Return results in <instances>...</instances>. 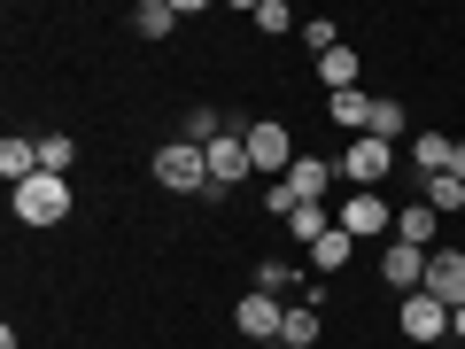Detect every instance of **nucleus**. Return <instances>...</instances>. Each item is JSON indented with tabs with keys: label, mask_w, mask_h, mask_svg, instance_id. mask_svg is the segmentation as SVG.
Instances as JSON below:
<instances>
[{
	"label": "nucleus",
	"mask_w": 465,
	"mask_h": 349,
	"mask_svg": "<svg viewBox=\"0 0 465 349\" xmlns=\"http://www.w3.org/2000/svg\"><path fill=\"white\" fill-rule=\"evenodd\" d=\"M333 225L349 233V241H396V210H388V194H365V186H349V202L333 210Z\"/></svg>",
	"instance_id": "nucleus-2"
},
{
	"label": "nucleus",
	"mask_w": 465,
	"mask_h": 349,
	"mask_svg": "<svg viewBox=\"0 0 465 349\" xmlns=\"http://www.w3.org/2000/svg\"><path fill=\"white\" fill-rule=\"evenodd\" d=\"M0 179H8V194L24 179H39V140H0Z\"/></svg>",
	"instance_id": "nucleus-14"
},
{
	"label": "nucleus",
	"mask_w": 465,
	"mask_h": 349,
	"mask_svg": "<svg viewBox=\"0 0 465 349\" xmlns=\"http://www.w3.org/2000/svg\"><path fill=\"white\" fill-rule=\"evenodd\" d=\"M133 32L140 39H171V32H179V0H140V8H133Z\"/></svg>",
	"instance_id": "nucleus-17"
},
{
	"label": "nucleus",
	"mask_w": 465,
	"mask_h": 349,
	"mask_svg": "<svg viewBox=\"0 0 465 349\" xmlns=\"http://www.w3.org/2000/svg\"><path fill=\"white\" fill-rule=\"evenodd\" d=\"M333 164H341V179H349V186H365V194H381V179L396 171V148H388V140H372V133H357V140H349L341 155H333Z\"/></svg>",
	"instance_id": "nucleus-3"
},
{
	"label": "nucleus",
	"mask_w": 465,
	"mask_h": 349,
	"mask_svg": "<svg viewBox=\"0 0 465 349\" xmlns=\"http://www.w3.org/2000/svg\"><path fill=\"white\" fill-rule=\"evenodd\" d=\"M70 164H78V140H70V133H47V140H39V171L70 179Z\"/></svg>",
	"instance_id": "nucleus-23"
},
{
	"label": "nucleus",
	"mask_w": 465,
	"mask_h": 349,
	"mask_svg": "<svg viewBox=\"0 0 465 349\" xmlns=\"http://www.w3.org/2000/svg\"><path fill=\"white\" fill-rule=\"evenodd\" d=\"M202 155H210V194H232V186L256 171V164H249V140H241V133H217Z\"/></svg>",
	"instance_id": "nucleus-6"
},
{
	"label": "nucleus",
	"mask_w": 465,
	"mask_h": 349,
	"mask_svg": "<svg viewBox=\"0 0 465 349\" xmlns=\"http://www.w3.org/2000/svg\"><path fill=\"white\" fill-rule=\"evenodd\" d=\"M295 202H302V194H295V186H287V179H272V186H264V210L280 217V225H287V210H295Z\"/></svg>",
	"instance_id": "nucleus-27"
},
{
	"label": "nucleus",
	"mask_w": 465,
	"mask_h": 349,
	"mask_svg": "<svg viewBox=\"0 0 465 349\" xmlns=\"http://www.w3.org/2000/svg\"><path fill=\"white\" fill-rule=\"evenodd\" d=\"M396 241H403V249H442V217H434L427 210V202H411V210H396Z\"/></svg>",
	"instance_id": "nucleus-11"
},
{
	"label": "nucleus",
	"mask_w": 465,
	"mask_h": 349,
	"mask_svg": "<svg viewBox=\"0 0 465 349\" xmlns=\"http://www.w3.org/2000/svg\"><path fill=\"white\" fill-rule=\"evenodd\" d=\"M241 140H249V164L264 171V186L295 171V140H287V125H280V116H256V125H249Z\"/></svg>",
	"instance_id": "nucleus-4"
},
{
	"label": "nucleus",
	"mask_w": 465,
	"mask_h": 349,
	"mask_svg": "<svg viewBox=\"0 0 465 349\" xmlns=\"http://www.w3.org/2000/svg\"><path fill=\"white\" fill-rule=\"evenodd\" d=\"M232 326L249 334V342H280V326H287V303L256 287V295H241V303H232Z\"/></svg>",
	"instance_id": "nucleus-7"
},
{
	"label": "nucleus",
	"mask_w": 465,
	"mask_h": 349,
	"mask_svg": "<svg viewBox=\"0 0 465 349\" xmlns=\"http://www.w3.org/2000/svg\"><path fill=\"white\" fill-rule=\"evenodd\" d=\"M318 334H326V318H318V295L287 303V326H280V342H287V349H311Z\"/></svg>",
	"instance_id": "nucleus-13"
},
{
	"label": "nucleus",
	"mask_w": 465,
	"mask_h": 349,
	"mask_svg": "<svg viewBox=\"0 0 465 349\" xmlns=\"http://www.w3.org/2000/svg\"><path fill=\"white\" fill-rule=\"evenodd\" d=\"M16 217H24V225H63V217H70V179H54V171L24 179L16 186Z\"/></svg>",
	"instance_id": "nucleus-5"
},
{
	"label": "nucleus",
	"mask_w": 465,
	"mask_h": 349,
	"mask_svg": "<svg viewBox=\"0 0 465 349\" xmlns=\"http://www.w3.org/2000/svg\"><path fill=\"white\" fill-rule=\"evenodd\" d=\"M318 85H326V94H349V85H357V55H349V47L318 55Z\"/></svg>",
	"instance_id": "nucleus-22"
},
{
	"label": "nucleus",
	"mask_w": 465,
	"mask_h": 349,
	"mask_svg": "<svg viewBox=\"0 0 465 349\" xmlns=\"http://www.w3.org/2000/svg\"><path fill=\"white\" fill-rule=\"evenodd\" d=\"M450 179H465V140H458V148H450Z\"/></svg>",
	"instance_id": "nucleus-28"
},
{
	"label": "nucleus",
	"mask_w": 465,
	"mask_h": 349,
	"mask_svg": "<svg viewBox=\"0 0 465 349\" xmlns=\"http://www.w3.org/2000/svg\"><path fill=\"white\" fill-rule=\"evenodd\" d=\"M326 109H333V125L357 140V133H365V116H372V94H365V85H349V94H326Z\"/></svg>",
	"instance_id": "nucleus-16"
},
{
	"label": "nucleus",
	"mask_w": 465,
	"mask_h": 349,
	"mask_svg": "<svg viewBox=\"0 0 465 349\" xmlns=\"http://www.w3.org/2000/svg\"><path fill=\"white\" fill-rule=\"evenodd\" d=\"M381 280H388V295H419V287H427V249H403V241H388L381 249Z\"/></svg>",
	"instance_id": "nucleus-9"
},
{
	"label": "nucleus",
	"mask_w": 465,
	"mask_h": 349,
	"mask_svg": "<svg viewBox=\"0 0 465 349\" xmlns=\"http://www.w3.org/2000/svg\"><path fill=\"white\" fill-rule=\"evenodd\" d=\"M287 233H295L302 249H318V241L333 233V210H326V202H295V210H287Z\"/></svg>",
	"instance_id": "nucleus-15"
},
{
	"label": "nucleus",
	"mask_w": 465,
	"mask_h": 349,
	"mask_svg": "<svg viewBox=\"0 0 465 349\" xmlns=\"http://www.w3.org/2000/svg\"><path fill=\"white\" fill-rule=\"evenodd\" d=\"M450 148H458L450 133H419V140H411V164H419V179H434V171H450Z\"/></svg>",
	"instance_id": "nucleus-21"
},
{
	"label": "nucleus",
	"mask_w": 465,
	"mask_h": 349,
	"mask_svg": "<svg viewBox=\"0 0 465 349\" xmlns=\"http://www.w3.org/2000/svg\"><path fill=\"white\" fill-rule=\"evenodd\" d=\"M256 287H264V295H280V303H302V272L280 264V256H264V264H256Z\"/></svg>",
	"instance_id": "nucleus-18"
},
{
	"label": "nucleus",
	"mask_w": 465,
	"mask_h": 349,
	"mask_svg": "<svg viewBox=\"0 0 465 349\" xmlns=\"http://www.w3.org/2000/svg\"><path fill=\"white\" fill-rule=\"evenodd\" d=\"M249 24H256V32H287V24H295V8H287V0H256V8H249Z\"/></svg>",
	"instance_id": "nucleus-25"
},
{
	"label": "nucleus",
	"mask_w": 465,
	"mask_h": 349,
	"mask_svg": "<svg viewBox=\"0 0 465 349\" xmlns=\"http://www.w3.org/2000/svg\"><path fill=\"white\" fill-rule=\"evenodd\" d=\"M419 202H427L434 217H450V210H465V179H450V171H434V179H419Z\"/></svg>",
	"instance_id": "nucleus-19"
},
{
	"label": "nucleus",
	"mask_w": 465,
	"mask_h": 349,
	"mask_svg": "<svg viewBox=\"0 0 465 349\" xmlns=\"http://www.w3.org/2000/svg\"><path fill=\"white\" fill-rule=\"evenodd\" d=\"M396 326H403V342H442V334H450V311L427 295V287H419V295L396 303Z\"/></svg>",
	"instance_id": "nucleus-8"
},
{
	"label": "nucleus",
	"mask_w": 465,
	"mask_h": 349,
	"mask_svg": "<svg viewBox=\"0 0 465 349\" xmlns=\"http://www.w3.org/2000/svg\"><path fill=\"white\" fill-rule=\"evenodd\" d=\"M427 295L442 311H465V249H434L427 256Z\"/></svg>",
	"instance_id": "nucleus-10"
},
{
	"label": "nucleus",
	"mask_w": 465,
	"mask_h": 349,
	"mask_svg": "<svg viewBox=\"0 0 465 349\" xmlns=\"http://www.w3.org/2000/svg\"><path fill=\"white\" fill-rule=\"evenodd\" d=\"M450 334H458V342H465V311H450Z\"/></svg>",
	"instance_id": "nucleus-29"
},
{
	"label": "nucleus",
	"mask_w": 465,
	"mask_h": 349,
	"mask_svg": "<svg viewBox=\"0 0 465 349\" xmlns=\"http://www.w3.org/2000/svg\"><path fill=\"white\" fill-rule=\"evenodd\" d=\"M155 186H163V194H210V155H202L194 140L155 148Z\"/></svg>",
	"instance_id": "nucleus-1"
},
{
	"label": "nucleus",
	"mask_w": 465,
	"mask_h": 349,
	"mask_svg": "<svg viewBox=\"0 0 465 349\" xmlns=\"http://www.w3.org/2000/svg\"><path fill=\"white\" fill-rule=\"evenodd\" d=\"M302 39H311V55H333V47H341V24L311 16V24H302Z\"/></svg>",
	"instance_id": "nucleus-26"
},
{
	"label": "nucleus",
	"mask_w": 465,
	"mask_h": 349,
	"mask_svg": "<svg viewBox=\"0 0 465 349\" xmlns=\"http://www.w3.org/2000/svg\"><path fill=\"white\" fill-rule=\"evenodd\" d=\"M349 256H357V241H349V233H341V225H333V233H326V241H318V249H311V272H341V264H349Z\"/></svg>",
	"instance_id": "nucleus-24"
},
{
	"label": "nucleus",
	"mask_w": 465,
	"mask_h": 349,
	"mask_svg": "<svg viewBox=\"0 0 465 349\" xmlns=\"http://www.w3.org/2000/svg\"><path fill=\"white\" fill-rule=\"evenodd\" d=\"M365 133H372V140H388V148H396V140L411 133V116H403V101H381V94H372V116H365Z\"/></svg>",
	"instance_id": "nucleus-20"
},
{
	"label": "nucleus",
	"mask_w": 465,
	"mask_h": 349,
	"mask_svg": "<svg viewBox=\"0 0 465 349\" xmlns=\"http://www.w3.org/2000/svg\"><path fill=\"white\" fill-rule=\"evenodd\" d=\"M458 349H465V342H458Z\"/></svg>",
	"instance_id": "nucleus-30"
},
{
	"label": "nucleus",
	"mask_w": 465,
	"mask_h": 349,
	"mask_svg": "<svg viewBox=\"0 0 465 349\" xmlns=\"http://www.w3.org/2000/svg\"><path fill=\"white\" fill-rule=\"evenodd\" d=\"M333 179H341V164H333V155H295V171H287V186H295L302 202H326Z\"/></svg>",
	"instance_id": "nucleus-12"
}]
</instances>
